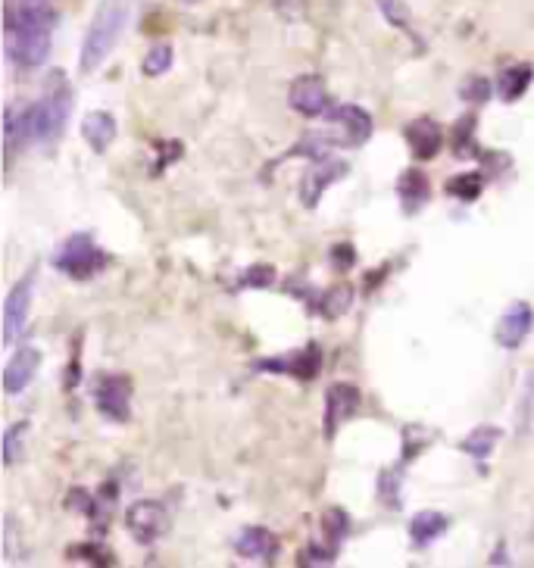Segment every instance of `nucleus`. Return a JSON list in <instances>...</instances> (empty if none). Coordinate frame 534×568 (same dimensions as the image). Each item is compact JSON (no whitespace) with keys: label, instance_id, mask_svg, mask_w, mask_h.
Instances as JSON below:
<instances>
[{"label":"nucleus","instance_id":"23","mask_svg":"<svg viewBox=\"0 0 534 568\" xmlns=\"http://www.w3.org/2000/svg\"><path fill=\"white\" fill-rule=\"evenodd\" d=\"M531 422H534V372H528L525 381H522L519 409H516V431H519V437L531 434Z\"/></svg>","mask_w":534,"mask_h":568},{"label":"nucleus","instance_id":"1","mask_svg":"<svg viewBox=\"0 0 534 568\" xmlns=\"http://www.w3.org/2000/svg\"><path fill=\"white\" fill-rule=\"evenodd\" d=\"M57 10L54 0H10L7 7V54L19 69H38L54 47Z\"/></svg>","mask_w":534,"mask_h":568},{"label":"nucleus","instance_id":"26","mask_svg":"<svg viewBox=\"0 0 534 568\" xmlns=\"http://www.w3.org/2000/svg\"><path fill=\"white\" fill-rule=\"evenodd\" d=\"M350 303H353L350 284H335V288L322 297V316H325V319H338V316L347 313Z\"/></svg>","mask_w":534,"mask_h":568},{"label":"nucleus","instance_id":"7","mask_svg":"<svg viewBox=\"0 0 534 568\" xmlns=\"http://www.w3.org/2000/svg\"><path fill=\"white\" fill-rule=\"evenodd\" d=\"M97 409L104 412L110 422H129L132 419V384L122 375H104L97 381L94 391Z\"/></svg>","mask_w":534,"mask_h":568},{"label":"nucleus","instance_id":"31","mask_svg":"<svg viewBox=\"0 0 534 568\" xmlns=\"http://www.w3.org/2000/svg\"><path fill=\"white\" fill-rule=\"evenodd\" d=\"M463 100L466 103H485L491 97V82L481 79V75H475V79H466V85L460 88Z\"/></svg>","mask_w":534,"mask_h":568},{"label":"nucleus","instance_id":"15","mask_svg":"<svg viewBox=\"0 0 534 568\" xmlns=\"http://www.w3.org/2000/svg\"><path fill=\"white\" fill-rule=\"evenodd\" d=\"M235 553L247 562H275V553H278V540L269 528L263 525H253V528H244L241 537L235 540Z\"/></svg>","mask_w":534,"mask_h":568},{"label":"nucleus","instance_id":"30","mask_svg":"<svg viewBox=\"0 0 534 568\" xmlns=\"http://www.w3.org/2000/svg\"><path fill=\"white\" fill-rule=\"evenodd\" d=\"M272 281H275V269L260 263V266H253L241 275V288H269Z\"/></svg>","mask_w":534,"mask_h":568},{"label":"nucleus","instance_id":"2","mask_svg":"<svg viewBox=\"0 0 534 568\" xmlns=\"http://www.w3.org/2000/svg\"><path fill=\"white\" fill-rule=\"evenodd\" d=\"M138 7V0H100L94 16H91V25L85 32V41H82V72L91 75L97 72L110 60V54L116 50L122 32L129 29L132 22V13Z\"/></svg>","mask_w":534,"mask_h":568},{"label":"nucleus","instance_id":"14","mask_svg":"<svg viewBox=\"0 0 534 568\" xmlns=\"http://www.w3.org/2000/svg\"><path fill=\"white\" fill-rule=\"evenodd\" d=\"M38 369H41V350L32 347V344L19 347L10 356V363L4 366V391L7 394H22L25 387L38 378Z\"/></svg>","mask_w":534,"mask_h":568},{"label":"nucleus","instance_id":"32","mask_svg":"<svg viewBox=\"0 0 534 568\" xmlns=\"http://www.w3.org/2000/svg\"><path fill=\"white\" fill-rule=\"evenodd\" d=\"M353 263H356V250L350 244H338L335 247V266L338 269H350Z\"/></svg>","mask_w":534,"mask_h":568},{"label":"nucleus","instance_id":"4","mask_svg":"<svg viewBox=\"0 0 534 568\" xmlns=\"http://www.w3.org/2000/svg\"><path fill=\"white\" fill-rule=\"evenodd\" d=\"M54 263H57V269H60L63 275H69L72 281H88V278H94L100 269L107 266V253L94 244V238L88 235V231H79V235H72V238L60 247V253H57Z\"/></svg>","mask_w":534,"mask_h":568},{"label":"nucleus","instance_id":"17","mask_svg":"<svg viewBox=\"0 0 534 568\" xmlns=\"http://www.w3.org/2000/svg\"><path fill=\"white\" fill-rule=\"evenodd\" d=\"M116 119H113V113H107V110H94V113H88L85 119H82V138H85V144L94 150V153H107L110 150V144L116 141Z\"/></svg>","mask_w":534,"mask_h":568},{"label":"nucleus","instance_id":"22","mask_svg":"<svg viewBox=\"0 0 534 568\" xmlns=\"http://www.w3.org/2000/svg\"><path fill=\"white\" fill-rule=\"evenodd\" d=\"M497 441H500V428H494V425H481V428H475L469 437H463L460 450L469 453V456H475V459H488V456L494 453Z\"/></svg>","mask_w":534,"mask_h":568},{"label":"nucleus","instance_id":"29","mask_svg":"<svg viewBox=\"0 0 534 568\" xmlns=\"http://www.w3.org/2000/svg\"><path fill=\"white\" fill-rule=\"evenodd\" d=\"M322 528L328 531V537H332V544L338 547L341 540H344V534L350 531V519L341 512V509H328L325 512V519H322Z\"/></svg>","mask_w":534,"mask_h":568},{"label":"nucleus","instance_id":"20","mask_svg":"<svg viewBox=\"0 0 534 568\" xmlns=\"http://www.w3.org/2000/svg\"><path fill=\"white\" fill-rule=\"evenodd\" d=\"M444 531H447V515L438 509H422L410 522V537L416 547H431Z\"/></svg>","mask_w":534,"mask_h":568},{"label":"nucleus","instance_id":"16","mask_svg":"<svg viewBox=\"0 0 534 568\" xmlns=\"http://www.w3.org/2000/svg\"><path fill=\"white\" fill-rule=\"evenodd\" d=\"M260 366H263V369H272V372H288V375H294L297 381H310V378H316L319 369H322V356H319V347L310 344V347H303V350H297V353H288V356H282V359H263Z\"/></svg>","mask_w":534,"mask_h":568},{"label":"nucleus","instance_id":"10","mask_svg":"<svg viewBox=\"0 0 534 568\" xmlns=\"http://www.w3.org/2000/svg\"><path fill=\"white\" fill-rule=\"evenodd\" d=\"M288 103L294 113L307 116V119L325 116L328 113V88L319 75H300L288 91Z\"/></svg>","mask_w":534,"mask_h":568},{"label":"nucleus","instance_id":"9","mask_svg":"<svg viewBox=\"0 0 534 568\" xmlns=\"http://www.w3.org/2000/svg\"><path fill=\"white\" fill-rule=\"evenodd\" d=\"M347 175V163L344 160H335V157H322L307 175L300 178V203L307 206V210H316L319 206V200H322V194L332 188L338 178H344Z\"/></svg>","mask_w":534,"mask_h":568},{"label":"nucleus","instance_id":"18","mask_svg":"<svg viewBox=\"0 0 534 568\" xmlns=\"http://www.w3.org/2000/svg\"><path fill=\"white\" fill-rule=\"evenodd\" d=\"M7 153H10V160L16 157V153L25 147V144H32L38 141L35 138V107H25V110H16L10 107L7 110Z\"/></svg>","mask_w":534,"mask_h":568},{"label":"nucleus","instance_id":"24","mask_svg":"<svg viewBox=\"0 0 534 568\" xmlns=\"http://www.w3.org/2000/svg\"><path fill=\"white\" fill-rule=\"evenodd\" d=\"M481 191H485V178L469 172V175H456L447 182V194L456 197V200H463V203H472L475 197H481Z\"/></svg>","mask_w":534,"mask_h":568},{"label":"nucleus","instance_id":"8","mask_svg":"<svg viewBox=\"0 0 534 568\" xmlns=\"http://www.w3.org/2000/svg\"><path fill=\"white\" fill-rule=\"evenodd\" d=\"M325 119L341 132L338 144L360 147L372 135V116L360 107V103H338V107H332L325 113Z\"/></svg>","mask_w":534,"mask_h":568},{"label":"nucleus","instance_id":"11","mask_svg":"<svg viewBox=\"0 0 534 568\" xmlns=\"http://www.w3.org/2000/svg\"><path fill=\"white\" fill-rule=\"evenodd\" d=\"M356 409H360V391H356L353 384L347 381H338L328 387L325 394V437H335L338 428L356 416Z\"/></svg>","mask_w":534,"mask_h":568},{"label":"nucleus","instance_id":"27","mask_svg":"<svg viewBox=\"0 0 534 568\" xmlns=\"http://www.w3.org/2000/svg\"><path fill=\"white\" fill-rule=\"evenodd\" d=\"M378 10L385 13V19L394 25V29L406 32L410 38H416V32H413V16H410V7H406L403 0H378Z\"/></svg>","mask_w":534,"mask_h":568},{"label":"nucleus","instance_id":"5","mask_svg":"<svg viewBox=\"0 0 534 568\" xmlns=\"http://www.w3.org/2000/svg\"><path fill=\"white\" fill-rule=\"evenodd\" d=\"M32 294H35V269L25 272L4 300V344H16V338L29 325V309H32Z\"/></svg>","mask_w":534,"mask_h":568},{"label":"nucleus","instance_id":"6","mask_svg":"<svg viewBox=\"0 0 534 568\" xmlns=\"http://www.w3.org/2000/svg\"><path fill=\"white\" fill-rule=\"evenodd\" d=\"M125 525L138 544H157L169 528V515L157 500H138L125 509Z\"/></svg>","mask_w":534,"mask_h":568},{"label":"nucleus","instance_id":"25","mask_svg":"<svg viewBox=\"0 0 534 568\" xmlns=\"http://www.w3.org/2000/svg\"><path fill=\"white\" fill-rule=\"evenodd\" d=\"M172 47L169 44H157L147 50V57L141 63V72L147 75V79H160V75H166L172 69Z\"/></svg>","mask_w":534,"mask_h":568},{"label":"nucleus","instance_id":"13","mask_svg":"<svg viewBox=\"0 0 534 568\" xmlns=\"http://www.w3.org/2000/svg\"><path fill=\"white\" fill-rule=\"evenodd\" d=\"M406 147H410V153L416 160L428 163V160H435L441 147H444V132H441V125L435 119H428V116H419L413 119L410 125H406Z\"/></svg>","mask_w":534,"mask_h":568},{"label":"nucleus","instance_id":"21","mask_svg":"<svg viewBox=\"0 0 534 568\" xmlns=\"http://www.w3.org/2000/svg\"><path fill=\"white\" fill-rule=\"evenodd\" d=\"M397 197L406 206V213H416L419 206H425V200H428V178L419 169H406L397 178Z\"/></svg>","mask_w":534,"mask_h":568},{"label":"nucleus","instance_id":"12","mask_svg":"<svg viewBox=\"0 0 534 568\" xmlns=\"http://www.w3.org/2000/svg\"><path fill=\"white\" fill-rule=\"evenodd\" d=\"M531 325H534V309H531V303H528V300H516V303L500 316L494 338H497V344H500L503 350H516V347L525 344V338L531 334Z\"/></svg>","mask_w":534,"mask_h":568},{"label":"nucleus","instance_id":"33","mask_svg":"<svg viewBox=\"0 0 534 568\" xmlns=\"http://www.w3.org/2000/svg\"><path fill=\"white\" fill-rule=\"evenodd\" d=\"M182 4H197V0H182Z\"/></svg>","mask_w":534,"mask_h":568},{"label":"nucleus","instance_id":"28","mask_svg":"<svg viewBox=\"0 0 534 568\" xmlns=\"http://www.w3.org/2000/svg\"><path fill=\"white\" fill-rule=\"evenodd\" d=\"M25 431H29V422H16V425L7 428V434H4V462L7 466H16L19 462V456H22L19 441L25 437Z\"/></svg>","mask_w":534,"mask_h":568},{"label":"nucleus","instance_id":"3","mask_svg":"<svg viewBox=\"0 0 534 568\" xmlns=\"http://www.w3.org/2000/svg\"><path fill=\"white\" fill-rule=\"evenodd\" d=\"M35 107V138L38 144H57L66 132V122L72 113V88L66 82V72H54V82L47 85Z\"/></svg>","mask_w":534,"mask_h":568},{"label":"nucleus","instance_id":"19","mask_svg":"<svg viewBox=\"0 0 534 568\" xmlns=\"http://www.w3.org/2000/svg\"><path fill=\"white\" fill-rule=\"evenodd\" d=\"M531 79H534V66L531 63H513L500 72L497 79V94L503 103H516L519 97H525V91L531 88Z\"/></svg>","mask_w":534,"mask_h":568}]
</instances>
